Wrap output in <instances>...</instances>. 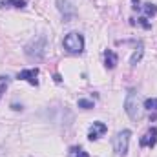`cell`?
I'll return each mask as SVG.
<instances>
[{"mask_svg": "<svg viewBox=\"0 0 157 157\" xmlns=\"http://www.w3.org/2000/svg\"><path fill=\"white\" fill-rule=\"evenodd\" d=\"M144 13L148 17H154V15H157V7L154 4H144Z\"/></svg>", "mask_w": 157, "mask_h": 157, "instance_id": "cell-15", "label": "cell"}, {"mask_svg": "<svg viewBox=\"0 0 157 157\" xmlns=\"http://www.w3.org/2000/svg\"><path fill=\"white\" fill-rule=\"evenodd\" d=\"M7 80H9L7 77H0V97L4 95V90L7 88Z\"/></svg>", "mask_w": 157, "mask_h": 157, "instance_id": "cell-16", "label": "cell"}, {"mask_svg": "<svg viewBox=\"0 0 157 157\" xmlns=\"http://www.w3.org/2000/svg\"><path fill=\"white\" fill-rule=\"evenodd\" d=\"M57 7H59V11H60V15L64 17V20L66 22H70L73 17H75V7L68 2V0H57Z\"/></svg>", "mask_w": 157, "mask_h": 157, "instance_id": "cell-5", "label": "cell"}, {"mask_svg": "<svg viewBox=\"0 0 157 157\" xmlns=\"http://www.w3.org/2000/svg\"><path fill=\"white\" fill-rule=\"evenodd\" d=\"M143 104H141V97L135 90H130L126 93V99H124V112L128 113V117L132 121H141L143 117Z\"/></svg>", "mask_w": 157, "mask_h": 157, "instance_id": "cell-1", "label": "cell"}, {"mask_svg": "<svg viewBox=\"0 0 157 157\" xmlns=\"http://www.w3.org/2000/svg\"><path fill=\"white\" fill-rule=\"evenodd\" d=\"M106 132H108L106 124H104V122H101V121H97V122H93V124H91V128H90V132H88V139H90V141H95V139L102 137Z\"/></svg>", "mask_w": 157, "mask_h": 157, "instance_id": "cell-6", "label": "cell"}, {"mask_svg": "<svg viewBox=\"0 0 157 157\" xmlns=\"http://www.w3.org/2000/svg\"><path fill=\"white\" fill-rule=\"evenodd\" d=\"M143 53H144V51H143V48H139V49H137V51L132 55V59H130V64H132V66H135V64H137V62L143 59Z\"/></svg>", "mask_w": 157, "mask_h": 157, "instance_id": "cell-12", "label": "cell"}, {"mask_svg": "<svg viewBox=\"0 0 157 157\" xmlns=\"http://www.w3.org/2000/svg\"><path fill=\"white\" fill-rule=\"evenodd\" d=\"M24 0H0V7H24Z\"/></svg>", "mask_w": 157, "mask_h": 157, "instance_id": "cell-10", "label": "cell"}, {"mask_svg": "<svg viewBox=\"0 0 157 157\" xmlns=\"http://www.w3.org/2000/svg\"><path fill=\"white\" fill-rule=\"evenodd\" d=\"M78 108H82V110H91V108H93V102L88 101V99H78Z\"/></svg>", "mask_w": 157, "mask_h": 157, "instance_id": "cell-14", "label": "cell"}, {"mask_svg": "<svg viewBox=\"0 0 157 157\" xmlns=\"http://www.w3.org/2000/svg\"><path fill=\"white\" fill-rule=\"evenodd\" d=\"M137 20H139V24H141L143 28H146V29H150V24L146 22V18H144V17H141V18H137Z\"/></svg>", "mask_w": 157, "mask_h": 157, "instance_id": "cell-17", "label": "cell"}, {"mask_svg": "<svg viewBox=\"0 0 157 157\" xmlns=\"http://www.w3.org/2000/svg\"><path fill=\"white\" fill-rule=\"evenodd\" d=\"M46 48H48V39H46L44 35H37L35 39H31L26 44L24 51H26V55H28L29 59L40 60V59L44 57V53H46Z\"/></svg>", "mask_w": 157, "mask_h": 157, "instance_id": "cell-2", "label": "cell"}, {"mask_svg": "<svg viewBox=\"0 0 157 157\" xmlns=\"http://www.w3.org/2000/svg\"><path fill=\"white\" fill-rule=\"evenodd\" d=\"M104 62H106V66H108L110 70H113V68L117 66V62H119V57L115 55V51L106 49V51H104Z\"/></svg>", "mask_w": 157, "mask_h": 157, "instance_id": "cell-9", "label": "cell"}, {"mask_svg": "<svg viewBox=\"0 0 157 157\" xmlns=\"http://www.w3.org/2000/svg\"><path fill=\"white\" fill-rule=\"evenodd\" d=\"M157 143V128H150L143 137H141V146L144 148H154Z\"/></svg>", "mask_w": 157, "mask_h": 157, "instance_id": "cell-7", "label": "cell"}, {"mask_svg": "<svg viewBox=\"0 0 157 157\" xmlns=\"http://www.w3.org/2000/svg\"><path fill=\"white\" fill-rule=\"evenodd\" d=\"M130 137H132L130 130H122V132H119L117 135L113 137V150H115L117 155H121V157L126 155L128 146H130Z\"/></svg>", "mask_w": 157, "mask_h": 157, "instance_id": "cell-4", "label": "cell"}, {"mask_svg": "<svg viewBox=\"0 0 157 157\" xmlns=\"http://www.w3.org/2000/svg\"><path fill=\"white\" fill-rule=\"evenodd\" d=\"M143 108L144 110H157V99H146Z\"/></svg>", "mask_w": 157, "mask_h": 157, "instance_id": "cell-13", "label": "cell"}, {"mask_svg": "<svg viewBox=\"0 0 157 157\" xmlns=\"http://www.w3.org/2000/svg\"><path fill=\"white\" fill-rule=\"evenodd\" d=\"M39 70L37 68H31V70H22L20 73H18V78H22V80H26V82H29V84H33V86H37L39 84Z\"/></svg>", "mask_w": 157, "mask_h": 157, "instance_id": "cell-8", "label": "cell"}, {"mask_svg": "<svg viewBox=\"0 0 157 157\" xmlns=\"http://www.w3.org/2000/svg\"><path fill=\"white\" fill-rule=\"evenodd\" d=\"M64 49L71 55H77L84 51V37L77 33V31H71L64 37Z\"/></svg>", "mask_w": 157, "mask_h": 157, "instance_id": "cell-3", "label": "cell"}, {"mask_svg": "<svg viewBox=\"0 0 157 157\" xmlns=\"http://www.w3.org/2000/svg\"><path fill=\"white\" fill-rule=\"evenodd\" d=\"M68 155H70V157H90V155H88V152H84L80 146H71Z\"/></svg>", "mask_w": 157, "mask_h": 157, "instance_id": "cell-11", "label": "cell"}, {"mask_svg": "<svg viewBox=\"0 0 157 157\" xmlns=\"http://www.w3.org/2000/svg\"><path fill=\"white\" fill-rule=\"evenodd\" d=\"M132 2H133V7H141V6H139V4H141V0H132Z\"/></svg>", "mask_w": 157, "mask_h": 157, "instance_id": "cell-18", "label": "cell"}]
</instances>
